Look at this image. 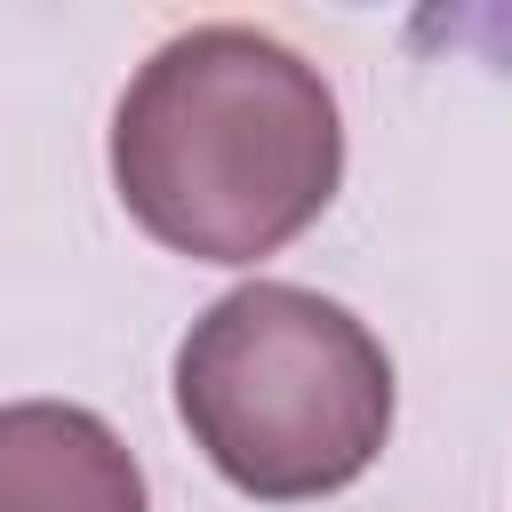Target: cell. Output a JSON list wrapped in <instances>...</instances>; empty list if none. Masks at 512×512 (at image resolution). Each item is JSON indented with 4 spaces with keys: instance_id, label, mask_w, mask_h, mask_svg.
Here are the masks:
<instances>
[{
    "instance_id": "cell-1",
    "label": "cell",
    "mask_w": 512,
    "mask_h": 512,
    "mask_svg": "<svg viewBox=\"0 0 512 512\" xmlns=\"http://www.w3.org/2000/svg\"><path fill=\"white\" fill-rule=\"evenodd\" d=\"M344 184V120L320 64L256 24L160 40L112 112L120 208L192 264H256L320 224Z\"/></svg>"
},
{
    "instance_id": "cell-2",
    "label": "cell",
    "mask_w": 512,
    "mask_h": 512,
    "mask_svg": "<svg viewBox=\"0 0 512 512\" xmlns=\"http://www.w3.org/2000/svg\"><path fill=\"white\" fill-rule=\"evenodd\" d=\"M176 416L192 448L256 504L352 488L392 440V352L320 288L248 280L176 344Z\"/></svg>"
},
{
    "instance_id": "cell-3",
    "label": "cell",
    "mask_w": 512,
    "mask_h": 512,
    "mask_svg": "<svg viewBox=\"0 0 512 512\" xmlns=\"http://www.w3.org/2000/svg\"><path fill=\"white\" fill-rule=\"evenodd\" d=\"M0 512H144L128 440L72 400L0 408Z\"/></svg>"
}]
</instances>
